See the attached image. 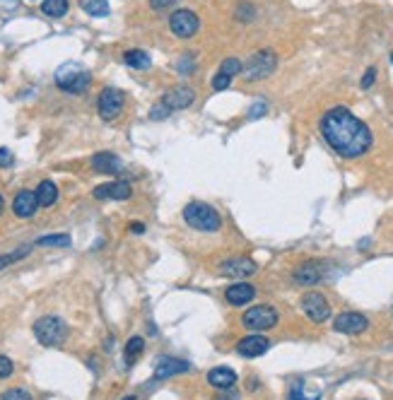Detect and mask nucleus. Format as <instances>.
Returning a JSON list of instances; mask_svg holds the SVG:
<instances>
[{
  "mask_svg": "<svg viewBox=\"0 0 393 400\" xmlns=\"http://www.w3.org/2000/svg\"><path fill=\"white\" fill-rule=\"evenodd\" d=\"M319 130L326 143H328V148L345 159L362 157L364 152H369V148L374 143L369 126L364 121H359L345 106H335L328 114H324Z\"/></svg>",
  "mask_w": 393,
  "mask_h": 400,
  "instance_id": "f257e3e1",
  "label": "nucleus"
},
{
  "mask_svg": "<svg viewBox=\"0 0 393 400\" xmlns=\"http://www.w3.org/2000/svg\"><path fill=\"white\" fill-rule=\"evenodd\" d=\"M183 220H186L188 227L198 229V232H217L222 227V217L212 205L201 203V200H193L183 208Z\"/></svg>",
  "mask_w": 393,
  "mask_h": 400,
  "instance_id": "f03ea898",
  "label": "nucleus"
},
{
  "mask_svg": "<svg viewBox=\"0 0 393 400\" xmlns=\"http://www.w3.org/2000/svg\"><path fill=\"white\" fill-rule=\"evenodd\" d=\"M92 75L78 63H63L56 70V84L68 94H82L89 89Z\"/></svg>",
  "mask_w": 393,
  "mask_h": 400,
  "instance_id": "7ed1b4c3",
  "label": "nucleus"
},
{
  "mask_svg": "<svg viewBox=\"0 0 393 400\" xmlns=\"http://www.w3.org/2000/svg\"><path fill=\"white\" fill-rule=\"evenodd\" d=\"M276 68H278V56L273 54V51L263 49L246 60L241 75H244V80H249V82H258V80L271 78V75L276 73Z\"/></svg>",
  "mask_w": 393,
  "mask_h": 400,
  "instance_id": "20e7f679",
  "label": "nucleus"
},
{
  "mask_svg": "<svg viewBox=\"0 0 393 400\" xmlns=\"http://www.w3.org/2000/svg\"><path fill=\"white\" fill-rule=\"evenodd\" d=\"M34 336L44 347H56L65 340L68 326H65V321L58 316H41L39 321L34 323Z\"/></svg>",
  "mask_w": 393,
  "mask_h": 400,
  "instance_id": "39448f33",
  "label": "nucleus"
},
{
  "mask_svg": "<svg viewBox=\"0 0 393 400\" xmlns=\"http://www.w3.org/2000/svg\"><path fill=\"white\" fill-rule=\"evenodd\" d=\"M280 321V314L276 311L268 304H258V307H251L249 311L241 316V323L251 331H271Z\"/></svg>",
  "mask_w": 393,
  "mask_h": 400,
  "instance_id": "423d86ee",
  "label": "nucleus"
},
{
  "mask_svg": "<svg viewBox=\"0 0 393 400\" xmlns=\"http://www.w3.org/2000/svg\"><path fill=\"white\" fill-rule=\"evenodd\" d=\"M123 104H126V94L118 87H104L102 94L97 99V111L102 121H113L118 119V114L123 111Z\"/></svg>",
  "mask_w": 393,
  "mask_h": 400,
  "instance_id": "0eeeda50",
  "label": "nucleus"
},
{
  "mask_svg": "<svg viewBox=\"0 0 393 400\" xmlns=\"http://www.w3.org/2000/svg\"><path fill=\"white\" fill-rule=\"evenodd\" d=\"M169 30H172L174 36H179V39H191V36L198 34V30H201V20H198V15L193 10H177L172 12V17H169Z\"/></svg>",
  "mask_w": 393,
  "mask_h": 400,
  "instance_id": "6e6552de",
  "label": "nucleus"
},
{
  "mask_svg": "<svg viewBox=\"0 0 393 400\" xmlns=\"http://www.w3.org/2000/svg\"><path fill=\"white\" fill-rule=\"evenodd\" d=\"M302 311L309 316L314 323H326L330 318V304L326 302V296L321 292H309L302 296Z\"/></svg>",
  "mask_w": 393,
  "mask_h": 400,
  "instance_id": "1a4fd4ad",
  "label": "nucleus"
},
{
  "mask_svg": "<svg viewBox=\"0 0 393 400\" xmlns=\"http://www.w3.org/2000/svg\"><path fill=\"white\" fill-rule=\"evenodd\" d=\"M369 326L367 316L359 311H343L335 316L333 328L338 333H345V336H357V333H364Z\"/></svg>",
  "mask_w": 393,
  "mask_h": 400,
  "instance_id": "9d476101",
  "label": "nucleus"
},
{
  "mask_svg": "<svg viewBox=\"0 0 393 400\" xmlns=\"http://www.w3.org/2000/svg\"><path fill=\"white\" fill-rule=\"evenodd\" d=\"M164 106H167L169 111H179V109H188V106L196 102V92H193L191 87H186V84H181V87H174L169 89L167 94H164L162 99H159Z\"/></svg>",
  "mask_w": 393,
  "mask_h": 400,
  "instance_id": "9b49d317",
  "label": "nucleus"
},
{
  "mask_svg": "<svg viewBox=\"0 0 393 400\" xmlns=\"http://www.w3.org/2000/svg\"><path fill=\"white\" fill-rule=\"evenodd\" d=\"M131 193H133V188H131L128 181H111L94 188V198L97 200H128Z\"/></svg>",
  "mask_w": 393,
  "mask_h": 400,
  "instance_id": "f8f14e48",
  "label": "nucleus"
},
{
  "mask_svg": "<svg viewBox=\"0 0 393 400\" xmlns=\"http://www.w3.org/2000/svg\"><path fill=\"white\" fill-rule=\"evenodd\" d=\"M191 369L186 360H179V357H162V360L155 364V379L164 381V379H172V376H179V374H186Z\"/></svg>",
  "mask_w": 393,
  "mask_h": 400,
  "instance_id": "ddd939ff",
  "label": "nucleus"
},
{
  "mask_svg": "<svg viewBox=\"0 0 393 400\" xmlns=\"http://www.w3.org/2000/svg\"><path fill=\"white\" fill-rule=\"evenodd\" d=\"M220 272L227 277H246V275H254L256 272V263L251 261V258L234 256V258H227V261L222 263Z\"/></svg>",
  "mask_w": 393,
  "mask_h": 400,
  "instance_id": "4468645a",
  "label": "nucleus"
},
{
  "mask_svg": "<svg viewBox=\"0 0 393 400\" xmlns=\"http://www.w3.org/2000/svg\"><path fill=\"white\" fill-rule=\"evenodd\" d=\"M36 208H39V200H36V191H20L12 200V213L17 217L27 220V217H34Z\"/></svg>",
  "mask_w": 393,
  "mask_h": 400,
  "instance_id": "2eb2a0df",
  "label": "nucleus"
},
{
  "mask_svg": "<svg viewBox=\"0 0 393 400\" xmlns=\"http://www.w3.org/2000/svg\"><path fill=\"white\" fill-rule=\"evenodd\" d=\"M271 347V340L266 336H246L244 340H239L236 345V352L246 360H254V357H260L263 352Z\"/></svg>",
  "mask_w": 393,
  "mask_h": 400,
  "instance_id": "dca6fc26",
  "label": "nucleus"
},
{
  "mask_svg": "<svg viewBox=\"0 0 393 400\" xmlns=\"http://www.w3.org/2000/svg\"><path fill=\"white\" fill-rule=\"evenodd\" d=\"M292 277H295V282L297 285H302V287L316 285V282L324 277V266L316 263V261H306V263H302V266L297 268Z\"/></svg>",
  "mask_w": 393,
  "mask_h": 400,
  "instance_id": "f3484780",
  "label": "nucleus"
},
{
  "mask_svg": "<svg viewBox=\"0 0 393 400\" xmlns=\"http://www.w3.org/2000/svg\"><path fill=\"white\" fill-rule=\"evenodd\" d=\"M256 290L249 285V282H236V285L227 287L225 290V299L232 304V307H244V304L254 302Z\"/></svg>",
  "mask_w": 393,
  "mask_h": 400,
  "instance_id": "a211bd4d",
  "label": "nucleus"
},
{
  "mask_svg": "<svg viewBox=\"0 0 393 400\" xmlns=\"http://www.w3.org/2000/svg\"><path fill=\"white\" fill-rule=\"evenodd\" d=\"M89 162H92L94 172H99V174H118L123 169L121 157L113 152H97Z\"/></svg>",
  "mask_w": 393,
  "mask_h": 400,
  "instance_id": "6ab92c4d",
  "label": "nucleus"
},
{
  "mask_svg": "<svg viewBox=\"0 0 393 400\" xmlns=\"http://www.w3.org/2000/svg\"><path fill=\"white\" fill-rule=\"evenodd\" d=\"M207 381H210V386H215V388L225 390L236 384V374L229 366H215V369H210V374H207Z\"/></svg>",
  "mask_w": 393,
  "mask_h": 400,
  "instance_id": "aec40b11",
  "label": "nucleus"
},
{
  "mask_svg": "<svg viewBox=\"0 0 393 400\" xmlns=\"http://www.w3.org/2000/svg\"><path fill=\"white\" fill-rule=\"evenodd\" d=\"M36 200H39L41 208H51V205L58 200V188H56V183L49 181V178L41 181L39 188H36Z\"/></svg>",
  "mask_w": 393,
  "mask_h": 400,
  "instance_id": "412c9836",
  "label": "nucleus"
},
{
  "mask_svg": "<svg viewBox=\"0 0 393 400\" xmlns=\"http://www.w3.org/2000/svg\"><path fill=\"white\" fill-rule=\"evenodd\" d=\"M123 60H126L128 68H133V70H150V65H153V60H150V56L145 54V51H140V49L126 51V56H123Z\"/></svg>",
  "mask_w": 393,
  "mask_h": 400,
  "instance_id": "4be33fe9",
  "label": "nucleus"
},
{
  "mask_svg": "<svg viewBox=\"0 0 393 400\" xmlns=\"http://www.w3.org/2000/svg\"><path fill=\"white\" fill-rule=\"evenodd\" d=\"M78 3L89 17H106L109 15V0H78Z\"/></svg>",
  "mask_w": 393,
  "mask_h": 400,
  "instance_id": "5701e85b",
  "label": "nucleus"
},
{
  "mask_svg": "<svg viewBox=\"0 0 393 400\" xmlns=\"http://www.w3.org/2000/svg\"><path fill=\"white\" fill-rule=\"evenodd\" d=\"M68 0H44L41 3V12L46 17H63L68 12Z\"/></svg>",
  "mask_w": 393,
  "mask_h": 400,
  "instance_id": "b1692460",
  "label": "nucleus"
},
{
  "mask_svg": "<svg viewBox=\"0 0 393 400\" xmlns=\"http://www.w3.org/2000/svg\"><path fill=\"white\" fill-rule=\"evenodd\" d=\"M36 246H70L68 234H49V237L36 239Z\"/></svg>",
  "mask_w": 393,
  "mask_h": 400,
  "instance_id": "393cba45",
  "label": "nucleus"
},
{
  "mask_svg": "<svg viewBox=\"0 0 393 400\" xmlns=\"http://www.w3.org/2000/svg\"><path fill=\"white\" fill-rule=\"evenodd\" d=\"M143 350H145V340H143V338H140V336L131 338V340L126 342V360H128V362H133L135 357H138Z\"/></svg>",
  "mask_w": 393,
  "mask_h": 400,
  "instance_id": "a878e982",
  "label": "nucleus"
},
{
  "mask_svg": "<svg viewBox=\"0 0 393 400\" xmlns=\"http://www.w3.org/2000/svg\"><path fill=\"white\" fill-rule=\"evenodd\" d=\"M241 70H244V63H241L239 58H227V60H222V65H220V73L227 75V78L241 75Z\"/></svg>",
  "mask_w": 393,
  "mask_h": 400,
  "instance_id": "bb28decb",
  "label": "nucleus"
},
{
  "mask_svg": "<svg viewBox=\"0 0 393 400\" xmlns=\"http://www.w3.org/2000/svg\"><path fill=\"white\" fill-rule=\"evenodd\" d=\"M27 253H30V248L22 246V248H17V251L5 253V256H0V270H3V268H8V266H12V263H17L22 256H27Z\"/></svg>",
  "mask_w": 393,
  "mask_h": 400,
  "instance_id": "cd10ccee",
  "label": "nucleus"
},
{
  "mask_svg": "<svg viewBox=\"0 0 393 400\" xmlns=\"http://www.w3.org/2000/svg\"><path fill=\"white\" fill-rule=\"evenodd\" d=\"M177 70H179V73H181V75L193 73V70H196V58H193V54L181 56V58L177 60Z\"/></svg>",
  "mask_w": 393,
  "mask_h": 400,
  "instance_id": "c85d7f7f",
  "label": "nucleus"
},
{
  "mask_svg": "<svg viewBox=\"0 0 393 400\" xmlns=\"http://www.w3.org/2000/svg\"><path fill=\"white\" fill-rule=\"evenodd\" d=\"M266 111H268L266 99H256L254 104H251V109H249V119H260V116H266Z\"/></svg>",
  "mask_w": 393,
  "mask_h": 400,
  "instance_id": "c756f323",
  "label": "nucleus"
},
{
  "mask_svg": "<svg viewBox=\"0 0 393 400\" xmlns=\"http://www.w3.org/2000/svg\"><path fill=\"white\" fill-rule=\"evenodd\" d=\"M0 400H32V393L25 388H10L3 393V398Z\"/></svg>",
  "mask_w": 393,
  "mask_h": 400,
  "instance_id": "7c9ffc66",
  "label": "nucleus"
},
{
  "mask_svg": "<svg viewBox=\"0 0 393 400\" xmlns=\"http://www.w3.org/2000/svg\"><path fill=\"white\" fill-rule=\"evenodd\" d=\"M12 371H15V364H12V362L8 360L5 355H0V379H8V376H12Z\"/></svg>",
  "mask_w": 393,
  "mask_h": 400,
  "instance_id": "2f4dec72",
  "label": "nucleus"
},
{
  "mask_svg": "<svg viewBox=\"0 0 393 400\" xmlns=\"http://www.w3.org/2000/svg\"><path fill=\"white\" fill-rule=\"evenodd\" d=\"M169 114H172V111H169L167 106L162 104V102H157V104L153 106V111H150V119H153V121H159V119H167Z\"/></svg>",
  "mask_w": 393,
  "mask_h": 400,
  "instance_id": "473e14b6",
  "label": "nucleus"
},
{
  "mask_svg": "<svg viewBox=\"0 0 393 400\" xmlns=\"http://www.w3.org/2000/svg\"><path fill=\"white\" fill-rule=\"evenodd\" d=\"M254 15H256V8L251 5V3H244V5H239V10H236V20H246V22H249Z\"/></svg>",
  "mask_w": 393,
  "mask_h": 400,
  "instance_id": "72a5a7b5",
  "label": "nucleus"
},
{
  "mask_svg": "<svg viewBox=\"0 0 393 400\" xmlns=\"http://www.w3.org/2000/svg\"><path fill=\"white\" fill-rule=\"evenodd\" d=\"M374 80H377V68H369L367 73L362 75V80H359V87H362V89H372L374 87Z\"/></svg>",
  "mask_w": 393,
  "mask_h": 400,
  "instance_id": "f704fd0d",
  "label": "nucleus"
},
{
  "mask_svg": "<svg viewBox=\"0 0 393 400\" xmlns=\"http://www.w3.org/2000/svg\"><path fill=\"white\" fill-rule=\"evenodd\" d=\"M232 82V78H227V75L217 73L215 78H212V89H217V92H222V89H227Z\"/></svg>",
  "mask_w": 393,
  "mask_h": 400,
  "instance_id": "c9c22d12",
  "label": "nucleus"
},
{
  "mask_svg": "<svg viewBox=\"0 0 393 400\" xmlns=\"http://www.w3.org/2000/svg\"><path fill=\"white\" fill-rule=\"evenodd\" d=\"M179 0H150V8H153L155 12H162L167 10V8H174Z\"/></svg>",
  "mask_w": 393,
  "mask_h": 400,
  "instance_id": "e433bc0d",
  "label": "nucleus"
},
{
  "mask_svg": "<svg viewBox=\"0 0 393 400\" xmlns=\"http://www.w3.org/2000/svg\"><path fill=\"white\" fill-rule=\"evenodd\" d=\"M287 400H319V398H306V395L302 393V384L297 381L295 388L290 390V398H287Z\"/></svg>",
  "mask_w": 393,
  "mask_h": 400,
  "instance_id": "4c0bfd02",
  "label": "nucleus"
},
{
  "mask_svg": "<svg viewBox=\"0 0 393 400\" xmlns=\"http://www.w3.org/2000/svg\"><path fill=\"white\" fill-rule=\"evenodd\" d=\"M12 164V152L8 148H0V167H10Z\"/></svg>",
  "mask_w": 393,
  "mask_h": 400,
  "instance_id": "58836bf2",
  "label": "nucleus"
},
{
  "mask_svg": "<svg viewBox=\"0 0 393 400\" xmlns=\"http://www.w3.org/2000/svg\"><path fill=\"white\" fill-rule=\"evenodd\" d=\"M131 232H135V234H143V232H145V227H143V224H133V227H131Z\"/></svg>",
  "mask_w": 393,
  "mask_h": 400,
  "instance_id": "ea45409f",
  "label": "nucleus"
},
{
  "mask_svg": "<svg viewBox=\"0 0 393 400\" xmlns=\"http://www.w3.org/2000/svg\"><path fill=\"white\" fill-rule=\"evenodd\" d=\"M3 210H5V198L0 196V215H3Z\"/></svg>",
  "mask_w": 393,
  "mask_h": 400,
  "instance_id": "a19ab883",
  "label": "nucleus"
},
{
  "mask_svg": "<svg viewBox=\"0 0 393 400\" xmlns=\"http://www.w3.org/2000/svg\"><path fill=\"white\" fill-rule=\"evenodd\" d=\"M391 63H393V54H391Z\"/></svg>",
  "mask_w": 393,
  "mask_h": 400,
  "instance_id": "79ce46f5",
  "label": "nucleus"
}]
</instances>
